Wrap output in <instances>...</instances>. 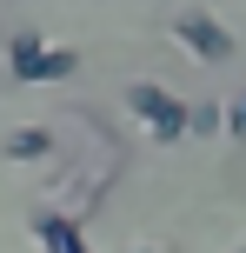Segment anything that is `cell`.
Instances as JSON below:
<instances>
[{
	"label": "cell",
	"instance_id": "cell-1",
	"mask_svg": "<svg viewBox=\"0 0 246 253\" xmlns=\"http://www.w3.org/2000/svg\"><path fill=\"white\" fill-rule=\"evenodd\" d=\"M127 107H133V120L146 126V140H160V147H173V140H186V107L173 100L167 87H153V80H140V87H127Z\"/></svg>",
	"mask_w": 246,
	"mask_h": 253
},
{
	"label": "cell",
	"instance_id": "cell-2",
	"mask_svg": "<svg viewBox=\"0 0 246 253\" xmlns=\"http://www.w3.org/2000/svg\"><path fill=\"white\" fill-rule=\"evenodd\" d=\"M173 40H180L193 60H207V67H226V60L240 53V40L226 34L213 13H180V20H173Z\"/></svg>",
	"mask_w": 246,
	"mask_h": 253
},
{
	"label": "cell",
	"instance_id": "cell-3",
	"mask_svg": "<svg viewBox=\"0 0 246 253\" xmlns=\"http://www.w3.org/2000/svg\"><path fill=\"white\" fill-rule=\"evenodd\" d=\"M34 240H40V253H93L80 220H67V213H34Z\"/></svg>",
	"mask_w": 246,
	"mask_h": 253
},
{
	"label": "cell",
	"instance_id": "cell-4",
	"mask_svg": "<svg viewBox=\"0 0 246 253\" xmlns=\"http://www.w3.org/2000/svg\"><path fill=\"white\" fill-rule=\"evenodd\" d=\"M40 53H47V40H40L34 27H20V34H7V74L34 87V80H40Z\"/></svg>",
	"mask_w": 246,
	"mask_h": 253
},
{
	"label": "cell",
	"instance_id": "cell-5",
	"mask_svg": "<svg viewBox=\"0 0 246 253\" xmlns=\"http://www.w3.org/2000/svg\"><path fill=\"white\" fill-rule=\"evenodd\" d=\"M53 153V133L47 126H20V133H7V160H47Z\"/></svg>",
	"mask_w": 246,
	"mask_h": 253
},
{
	"label": "cell",
	"instance_id": "cell-6",
	"mask_svg": "<svg viewBox=\"0 0 246 253\" xmlns=\"http://www.w3.org/2000/svg\"><path fill=\"white\" fill-rule=\"evenodd\" d=\"M67 74H80V53L73 47H47V53H40V80H67Z\"/></svg>",
	"mask_w": 246,
	"mask_h": 253
},
{
	"label": "cell",
	"instance_id": "cell-7",
	"mask_svg": "<svg viewBox=\"0 0 246 253\" xmlns=\"http://www.w3.org/2000/svg\"><path fill=\"white\" fill-rule=\"evenodd\" d=\"M186 133H220V107H213V100L186 107Z\"/></svg>",
	"mask_w": 246,
	"mask_h": 253
},
{
	"label": "cell",
	"instance_id": "cell-8",
	"mask_svg": "<svg viewBox=\"0 0 246 253\" xmlns=\"http://www.w3.org/2000/svg\"><path fill=\"white\" fill-rule=\"evenodd\" d=\"M220 126H226L233 140H246V93H233V100L220 107Z\"/></svg>",
	"mask_w": 246,
	"mask_h": 253
},
{
	"label": "cell",
	"instance_id": "cell-9",
	"mask_svg": "<svg viewBox=\"0 0 246 253\" xmlns=\"http://www.w3.org/2000/svg\"><path fill=\"white\" fill-rule=\"evenodd\" d=\"M133 253H167V247H133Z\"/></svg>",
	"mask_w": 246,
	"mask_h": 253
},
{
	"label": "cell",
	"instance_id": "cell-10",
	"mask_svg": "<svg viewBox=\"0 0 246 253\" xmlns=\"http://www.w3.org/2000/svg\"><path fill=\"white\" fill-rule=\"evenodd\" d=\"M233 253H246V247H233Z\"/></svg>",
	"mask_w": 246,
	"mask_h": 253
}]
</instances>
